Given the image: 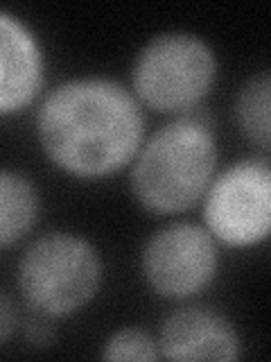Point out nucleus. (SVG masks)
Instances as JSON below:
<instances>
[{
    "label": "nucleus",
    "mask_w": 271,
    "mask_h": 362,
    "mask_svg": "<svg viewBox=\"0 0 271 362\" xmlns=\"http://www.w3.org/2000/svg\"><path fill=\"white\" fill-rule=\"evenodd\" d=\"M215 75L208 45L190 34H161L136 62L133 82L140 98L158 111H181L197 105Z\"/></svg>",
    "instance_id": "nucleus-4"
},
{
    "label": "nucleus",
    "mask_w": 271,
    "mask_h": 362,
    "mask_svg": "<svg viewBox=\"0 0 271 362\" xmlns=\"http://www.w3.org/2000/svg\"><path fill=\"white\" fill-rule=\"evenodd\" d=\"M206 218L215 235L231 245H251L271 231V168L237 163L217 179L208 195Z\"/></svg>",
    "instance_id": "nucleus-5"
},
{
    "label": "nucleus",
    "mask_w": 271,
    "mask_h": 362,
    "mask_svg": "<svg viewBox=\"0 0 271 362\" xmlns=\"http://www.w3.org/2000/svg\"><path fill=\"white\" fill-rule=\"evenodd\" d=\"M37 218V195L25 179L5 173L0 179V243L9 247Z\"/></svg>",
    "instance_id": "nucleus-9"
},
{
    "label": "nucleus",
    "mask_w": 271,
    "mask_h": 362,
    "mask_svg": "<svg viewBox=\"0 0 271 362\" xmlns=\"http://www.w3.org/2000/svg\"><path fill=\"white\" fill-rule=\"evenodd\" d=\"M3 25V73H0V105L3 111L23 107L39 86V54L32 37L11 16L0 18Z\"/></svg>",
    "instance_id": "nucleus-8"
},
{
    "label": "nucleus",
    "mask_w": 271,
    "mask_h": 362,
    "mask_svg": "<svg viewBox=\"0 0 271 362\" xmlns=\"http://www.w3.org/2000/svg\"><path fill=\"white\" fill-rule=\"evenodd\" d=\"M212 240L192 224H174L158 231L145 247V276L158 292L183 297L210 281L215 272Z\"/></svg>",
    "instance_id": "nucleus-6"
},
{
    "label": "nucleus",
    "mask_w": 271,
    "mask_h": 362,
    "mask_svg": "<svg viewBox=\"0 0 271 362\" xmlns=\"http://www.w3.org/2000/svg\"><path fill=\"white\" fill-rule=\"evenodd\" d=\"M104 358L109 360H154L156 346L145 333L136 328H124L116 333L104 349Z\"/></svg>",
    "instance_id": "nucleus-11"
},
{
    "label": "nucleus",
    "mask_w": 271,
    "mask_h": 362,
    "mask_svg": "<svg viewBox=\"0 0 271 362\" xmlns=\"http://www.w3.org/2000/svg\"><path fill=\"white\" fill-rule=\"evenodd\" d=\"M0 315H3V322H0V326H3V337L7 339V335L11 331V305H9L7 297H3V308H0Z\"/></svg>",
    "instance_id": "nucleus-12"
},
{
    "label": "nucleus",
    "mask_w": 271,
    "mask_h": 362,
    "mask_svg": "<svg viewBox=\"0 0 271 362\" xmlns=\"http://www.w3.org/2000/svg\"><path fill=\"white\" fill-rule=\"evenodd\" d=\"M215 168V143L199 120L183 118L158 132L133 168V190L147 209L174 213L197 202Z\"/></svg>",
    "instance_id": "nucleus-2"
},
{
    "label": "nucleus",
    "mask_w": 271,
    "mask_h": 362,
    "mask_svg": "<svg viewBox=\"0 0 271 362\" xmlns=\"http://www.w3.org/2000/svg\"><path fill=\"white\" fill-rule=\"evenodd\" d=\"M161 346L172 360H233L240 349L231 324L206 308L174 313L163 326Z\"/></svg>",
    "instance_id": "nucleus-7"
},
{
    "label": "nucleus",
    "mask_w": 271,
    "mask_h": 362,
    "mask_svg": "<svg viewBox=\"0 0 271 362\" xmlns=\"http://www.w3.org/2000/svg\"><path fill=\"white\" fill-rule=\"evenodd\" d=\"M100 283V258L86 240L50 233L34 243L20 263L25 299L45 315H68L93 297Z\"/></svg>",
    "instance_id": "nucleus-3"
},
{
    "label": "nucleus",
    "mask_w": 271,
    "mask_h": 362,
    "mask_svg": "<svg viewBox=\"0 0 271 362\" xmlns=\"http://www.w3.org/2000/svg\"><path fill=\"white\" fill-rule=\"evenodd\" d=\"M235 113L248 141L271 147V73L253 77L240 90Z\"/></svg>",
    "instance_id": "nucleus-10"
},
{
    "label": "nucleus",
    "mask_w": 271,
    "mask_h": 362,
    "mask_svg": "<svg viewBox=\"0 0 271 362\" xmlns=\"http://www.w3.org/2000/svg\"><path fill=\"white\" fill-rule=\"evenodd\" d=\"M143 118L122 86L77 79L59 86L41 109L39 136L56 165L79 177L118 170L140 141Z\"/></svg>",
    "instance_id": "nucleus-1"
}]
</instances>
